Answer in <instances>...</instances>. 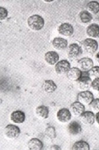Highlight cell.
<instances>
[{"instance_id": "cell-7", "label": "cell", "mask_w": 99, "mask_h": 150, "mask_svg": "<svg viewBox=\"0 0 99 150\" xmlns=\"http://www.w3.org/2000/svg\"><path fill=\"white\" fill-rule=\"evenodd\" d=\"M80 118L83 124L90 126L95 123L96 116L92 112L84 111L80 116Z\"/></svg>"}, {"instance_id": "cell-27", "label": "cell", "mask_w": 99, "mask_h": 150, "mask_svg": "<svg viewBox=\"0 0 99 150\" xmlns=\"http://www.w3.org/2000/svg\"><path fill=\"white\" fill-rule=\"evenodd\" d=\"M90 107L93 111L99 112V99H95L92 101V103L90 104Z\"/></svg>"}, {"instance_id": "cell-4", "label": "cell", "mask_w": 99, "mask_h": 150, "mask_svg": "<svg viewBox=\"0 0 99 150\" xmlns=\"http://www.w3.org/2000/svg\"><path fill=\"white\" fill-rule=\"evenodd\" d=\"M84 50L89 54H93L98 48V43L96 40L90 38L86 39L83 43Z\"/></svg>"}, {"instance_id": "cell-32", "label": "cell", "mask_w": 99, "mask_h": 150, "mask_svg": "<svg viewBox=\"0 0 99 150\" xmlns=\"http://www.w3.org/2000/svg\"><path fill=\"white\" fill-rule=\"evenodd\" d=\"M96 59L97 62L99 63V52H98L96 55Z\"/></svg>"}, {"instance_id": "cell-5", "label": "cell", "mask_w": 99, "mask_h": 150, "mask_svg": "<svg viewBox=\"0 0 99 150\" xmlns=\"http://www.w3.org/2000/svg\"><path fill=\"white\" fill-rule=\"evenodd\" d=\"M82 53V47L77 44L74 43L69 45L68 49V55L70 59H77Z\"/></svg>"}, {"instance_id": "cell-26", "label": "cell", "mask_w": 99, "mask_h": 150, "mask_svg": "<svg viewBox=\"0 0 99 150\" xmlns=\"http://www.w3.org/2000/svg\"><path fill=\"white\" fill-rule=\"evenodd\" d=\"M89 74L92 77H96V78H99V67L96 66V67H93L89 71Z\"/></svg>"}, {"instance_id": "cell-21", "label": "cell", "mask_w": 99, "mask_h": 150, "mask_svg": "<svg viewBox=\"0 0 99 150\" xmlns=\"http://www.w3.org/2000/svg\"><path fill=\"white\" fill-rule=\"evenodd\" d=\"M43 88L47 93H52L56 90L57 87L54 81L52 80H46L44 83Z\"/></svg>"}, {"instance_id": "cell-13", "label": "cell", "mask_w": 99, "mask_h": 150, "mask_svg": "<svg viewBox=\"0 0 99 150\" xmlns=\"http://www.w3.org/2000/svg\"><path fill=\"white\" fill-rule=\"evenodd\" d=\"M82 71L76 67L70 68L67 72V77L71 81H77L82 76Z\"/></svg>"}, {"instance_id": "cell-8", "label": "cell", "mask_w": 99, "mask_h": 150, "mask_svg": "<svg viewBox=\"0 0 99 150\" xmlns=\"http://www.w3.org/2000/svg\"><path fill=\"white\" fill-rule=\"evenodd\" d=\"M78 65L81 70L87 71L93 67L94 63L90 58H83L78 61Z\"/></svg>"}, {"instance_id": "cell-12", "label": "cell", "mask_w": 99, "mask_h": 150, "mask_svg": "<svg viewBox=\"0 0 99 150\" xmlns=\"http://www.w3.org/2000/svg\"><path fill=\"white\" fill-rule=\"evenodd\" d=\"M58 30L60 34L66 37H70L74 33L73 27L68 23H64L61 24L59 27Z\"/></svg>"}, {"instance_id": "cell-9", "label": "cell", "mask_w": 99, "mask_h": 150, "mask_svg": "<svg viewBox=\"0 0 99 150\" xmlns=\"http://www.w3.org/2000/svg\"><path fill=\"white\" fill-rule=\"evenodd\" d=\"M70 112L75 116H80L85 111L84 105L79 102H75L70 106Z\"/></svg>"}, {"instance_id": "cell-28", "label": "cell", "mask_w": 99, "mask_h": 150, "mask_svg": "<svg viewBox=\"0 0 99 150\" xmlns=\"http://www.w3.org/2000/svg\"><path fill=\"white\" fill-rule=\"evenodd\" d=\"M8 15L7 10L3 7H0V19L3 20L7 17Z\"/></svg>"}, {"instance_id": "cell-19", "label": "cell", "mask_w": 99, "mask_h": 150, "mask_svg": "<svg viewBox=\"0 0 99 150\" xmlns=\"http://www.w3.org/2000/svg\"><path fill=\"white\" fill-rule=\"evenodd\" d=\"M27 146L29 149L40 150L43 149V144L40 139L38 138H34L29 140Z\"/></svg>"}, {"instance_id": "cell-1", "label": "cell", "mask_w": 99, "mask_h": 150, "mask_svg": "<svg viewBox=\"0 0 99 150\" xmlns=\"http://www.w3.org/2000/svg\"><path fill=\"white\" fill-rule=\"evenodd\" d=\"M27 23L30 28L35 30L41 29L45 24L43 18L38 15H32L29 17L27 20Z\"/></svg>"}, {"instance_id": "cell-33", "label": "cell", "mask_w": 99, "mask_h": 150, "mask_svg": "<svg viewBox=\"0 0 99 150\" xmlns=\"http://www.w3.org/2000/svg\"><path fill=\"white\" fill-rule=\"evenodd\" d=\"M46 2H50V1H45Z\"/></svg>"}, {"instance_id": "cell-31", "label": "cell", "mask_w": 99, "mask_h": 150, "mask_svg": "<svg viewBox=\"0 0 99 150\" xmlns=\"http://www.w3.org/2000/svg\"><path fill=\"white\" fill-rule=\"evenodd\" d=\"M96 116V121H97V123L99 125V112L96 113V116Z\"/></svg>"}, {"instance_id": "cell-29", "label": "cell", "mask_w": 99, "mask_h": 150, "mask_svg": "<svg viewBox=\"0 0 99 150\" xmlns=\"http://www.w3.org/2000/svg\"><path fill=\"white\" fill-rule=\"evenodd\" d=\"M91 86L95 90L99 91V77L95 78L94 81H92Z\"/></svg>"}, {"instance_id": "cell-25", "label": "cell", "mask_w": 99, "mask_h": 150, "mask_svg": "<svg viewBox=\"0 0 99 150\" xmlns=\"http://www.w3.org/2000/svg\"><path fill=\"white\" fill-rule=\"evenodd\" d=\"M45 134L47 138L50 139H55L56 137V132L55 128L53 127H49L45 129Z\"/></svg>"}, {"instance_id": "cell-16", "label": "cell", "mask_w": 99, "mask_h": 150, "mask_svg": "<svg viewBox=\"0 0 99 150\" xmlns=\"http://www.w3.org/2000/svg\"><path fill=\"white\" fill-rule=\"evenodd\" d=\"M68 130L69 133L72 135H77L81 132L82 128L79 122L73 121L68 125Z\"/></svg>"}, {"instance_id": "cell-20", "label": "cell", "mask_w": 99, "mask_h": 150, "mask_svg": "<svg viewBox=\"0 0 99 150\" xmlns=\"http://www.w3.org/2000/svg\"><path fill=\"white\" fill-rule=\"evenodd\" d=\"M36 114L40 118L47 119L49 117V109L45 106H40L36 109Z\"/></svg>"}, {"instance_id": "cell-30", "label": "cell", "mask_w": 99, "mask_h": 150, "mask_svg": "<svg viewBox=\"0 0 99 150\" xmlns=\"http://www.w3.org/2000/svg\"><path fill=\"white\" fill-rule=\"evenodd\" d=\"M51 149H53V150H61V149L60 148L59 146H57V145H53V146H51V148H50Z\"/></svg>"}, {"instance_id": "cell-23", "label": "cell", "mask_w": 99, "mask_h": 150, "mask_svg": "<svg viewBox=\"0 0 99 150\" xmlns=\"http://www.w3.org/2000/svg\"><path fill=\"white\" fill-rule=\"evenodd\" d=\"M79 17L82 22L88 23L91 21L93 19L92 15L88 11H83L80 12Z\"/></svg>"}, {"instance_id": "cell-14", "label": "cell", "mask_w": 99, "mask_h": 150, "mask_svg": "<svg viewBox=\"0 0 99 150\" xmlns=\"http://www.w3.org/2000/svg\"><path fill=\"white\" fill-rule=\"evenodd\" d=\"M11 121L16 124H22L25 121V115L22 111H15L11 114Z\"/></svg>"}, {"instance_id": "cell-15", "label": "cell", "mask_w": 99, "mask_h": 150, "mask_svg": "<svg viewBox=\"0 0 99 150\" xmlns=\"http://www.w3.org/2000/svg\"><path fill=\"white\" fill-rule=\"evenodd\" d=\"M59 59V54L55 51H49L45 55V59L47 64L53 65L57 63Z\"/></svg>"}, {"instance_id": "cell-10", "label": "cell", "mask_w": 99, "mask_h": 150, "mask_svg": "<svg viewBox=\"0 0 99 150\" xmlns=\"http://www.w3.org/2000/svg\"><path fill=\"white\" fill-rule=\"evenodd\" d=\"M57 117L60 122L66 123L71 120V113L67 108L61 109L57 112Z\"/></svg>"}, {"instance_id": "cell-3", "label": "cell", "mask_w": 99, "mask_h": 150, "mask_svg": "<svg viewBox=\"0 0 99 150\" xmlns=\"http://www.w3.org/2000/svg\"><path fill=\"white\" fill-rule=\"evenodd\" d=\"M78 102L84 105H90L94 100V96L91 92L85 91L80 92L77 96Z\"/></svg>"}, {"instance_id": "cell-17", "label": "cell", "mask_w": 99, "mask_h": 150, "mask_svg": "<svg viewBox=\"0 0 99 150\" xmlns=\"http://www.w3.org/2000/svg\"><path fill=\"white\" fill-rule=\"evenodd\" d=\"M53 46L58 50L65 49L68 45L67 40L61 37H56L53 40L52 42Z\"/></svg>"}, {"instance_id": "cell-34", "label": "cell", "mask_w": 99, "mask_h": 150, "mask_svg": "<svg viewBox=\"0 0 99 150\" xmlns=\"http://www.w3.org/2000/svg\"></svg>"}, {"instance_id": "cell-22", "label": "cell", "mask_w": 99, "mask_h": 150, "mask_svg": "<svg viewBox=\"0 0 99 150\" xmlns=\"http://www.w3.org/2000/svg\"><path fill=\"white\" fill-rule=\"evenodd\" d=\"M72 149L88 150L90 149V147L88 143L85 141H79L74 143Z\"/></svg>"}, {"instance_id": "cell-18", "label": "cell", "mask_w": 99, "mask_h": 150, "mask_svg": "<svg viewBox=\"0 0 99 150\" xmlns=\"http://www.w3.org/2000/svg\"><path fill=\"white\" fill-rule=\"evenodd\" d=\"M86 33L89 37L97 38L99 37V25L93 23L89 26L86 29Z\"/></svg>"}, {"instance_id": "cell-2", "label": "cell", "mask_w": 99, "mask_h": 150, "mask_svg": "<svg viewBox=\"0 0 99 150\" xmlns=\"http://www.w3.org/2000/svg\"><path fill=\"white\" fill-rule=\"evenodd\" d=\"M5 135L11 139H17L20 134V129L16 125H8L4 129Z\"/></svg>"}, {"instance_id": "cell-11", "label": "cell", "mask_w": 99, "mask_h": 150, "mask_svg": "<svg viewBox=\"0 0 99 150\" xmlns=\"http://www.w3.org/2000/svg\"><path fill=\"white\" fill-rule=\"evenodd\" d=\"M78 86L83 91H88L92 85V79L88 76H82L78 80Z\"/></svg>"}, {"instance_id": "cell-6", "label": "cell", "mask_w": 99, "mask_h": 150, "mask_svg": "<svg viewBox=\"0 0 99 150\" xmlns=\"http://www.w3.org/2000/svg\"><path fill=\"white\" fill-rule=\"evenodd\" d=\"M71 67L70 63L67 60H63L58 62L55 66V70L58 74L67 73Z\"/></svg>"}, {"instance_id": "cell-24", "label": "cell", "mask_w": 99, "mask_h": 150, "mask_svg": "<svg viewBox=\"0 0 99 150\" xmlns=\"http://www.w3.org/2000/svg\"><path fill=\"white\" fill-rule=\"evenodd\" d=\"M87 8L89 11L93 14H97L99 12V3L98 2H90L87 4Z\"/></svg>"}]
</instances>
